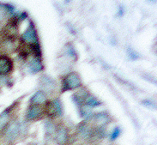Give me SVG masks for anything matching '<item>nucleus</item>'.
Returning a JSON list of instances; mask_svg holds the SVG:
<instances>
[{
    "instance_id": "f257e3e1",
    "label": "nucleus",
    "mask_w": 157,
    "mask_h": 145,
    "mask_svg": "<svg viewBox=\"0 0 157 145\" xmlns=\"http://www.w3.org/2000/svg\"><path fill=\"white\" fill-rule=\"evenodd\" d=\"M82 85L80 77L77 75V73L71 72L68 74L65 78H64V82H63V92L69 91V90H76Z\"/></svg>"
},
{
    "instance_id": "f03ea898",
    "label": "nucleus",
    "mask_w": 157,
    "mask_h": 145,
    "mask_svg": "<svg viewBox=\"0 0 157 145\" xmlns=\"http://www.w3.org/2000/svg\"><path fill=\"white\" fill-rule=\"evenodd\" d=\"M21 132V125L17 121H13L6 126L4 137L8 142H13L17 139Z\"/></svg>"
},
{
    "instance_id": "7ed1b4c3",
    "label": "nucleus",
    "mask_w": 157,
    "mask_h": 145,
    "mask_svg": "<svg viewBox=\"0 0 157 145\" xmlns=\"http://www.w3.org/2000/svg\"><path fill=\"white\" fill-rule=\"evenodd\" d=\"M47 115L52 118H54L56 116L62 115L63 113V107L62 104L59 99L53 100L47 104Z\"/></svg>"
},
{
    "instance_id": "20e7f679",
    "label": "nucleus",
    "mask_w": 157,
    "mask_h": 145,
    "mask_svg": "<svg viewBox=\"0 0 157 145\" xmlns=\"http://www.w3.org/2000/svg\"><path fill=\"white\" fill-rule=\"evenodd\" d=\"M21 38L23 40V41H25L27 43H30V44L38 42L37 33H36V30L34 29L33 23H30L29 27L24 32V34H22Z\"/></svg>"
},
{
    "instance_id": "39448f33",
    "label": "nucleus",
    "mask_w": 157,
    "mask_h": 145,
    "mask_svg": "<svg viewBox=\"0 0 157 145\" xmlns=\"http://www.w3.org/2000/svg\"><path fill=\"white\" fill-rule=\"evenodd\" d=\"M13 67L12 60L7 56H0V75L4 76L11 71Z\"/></svg>"
},
{
    "instance_id": "423d86ee",
    "label": "nucleus",
    "mask_w": 157,
    "mask_h": 145,
    "mask_svg": "<svg viewBox=\"0 0 157 145\" xmlns=\"http://www.w3.org/2000/svg\"><path fill=\"white\" fill-rule=\"evenodd\" d=\"M40 84L42 90H45L46 92H53V90H55V82L53 81V79H52L47 76L41 77L40 80Z\"/></svg>"
},
{
    "instance_id": "0eeeda50",
    "label": "nucleus",
    "mask_w": 157,
    "mask_h": 145,
    "mask_svg": "<svg viewBox=\"0 0 157 145\" xmlns=\"http://www.w3.org/2000/svg\"><path fill=\"white\" fill-rule=\"evenodd\" d=\"M42 114V109L40 106L36 105H31L26 113V119L27 120H34L40 117Z\"/></svg>"
},
{
    "instance_id": "6e6552de",
    "label": "nucleus",
    "mask_w": 157,
    "mask_h": 145,
    "mask_svg": "<svg viewBox=\"0 0 157 145\" xmlns=\"http://www.w3.org/2000/svg\"><path fill=\"white\" fill-rule=\"evenodd\" d=\"M46 101H47V96L43 91H37L30 100L31 104L36 105V106H40L41 104H44Z\"/></svg>"
},
{
    "instance_id": "1a4fd4ad",
    "label": "nucleus",
    "mask_w": 157,
    "mask_h": 145,
    "mask_svg": "<svg viewBox=\"0 0 157 145\" xmlns=\"http://www.w3.org/2000/svg\"><path fill=\"white\" fill-rule=\"evenodd\" d=\"M92 130L89 128V126L85 123H82L78 125V133L80 137L83 139H89L92 137Z\"/></svg>"
},
{
    "instance_id": "9d476101",
    "label": "nucleus",
    "mask_w": 157,
    "mask_h": 145,
    "mask_svg": "<svg viewBox=\"0 0 157 145\" xmlns=\"http://www.w3.org/2000/svg\"><path fill=\"white\" fill-rule=\"evenodd\" d=\"M56 141L59 145H65L68 141V133L65 128H60L56 134Z\"/></svg>"
},
{
    "instance_id": "9b49d317",
    "label": "nucleus",
    "mask_w": 157,
    "mask_h": 145,
    "mask_svg": "<svg viewBox=\"0 0 157 145\" xmlns=\"http://www.w3.org/2000/svg\"><path fill=\"white\" fill-rule=\"evenodd\" d=\"M94 119L96 124L99 125L100 127L104 126L105 124H106L110 121L109 116L107 115L106 113H99L94 116Z\"/></svg>"
},
{
    "instance_id": "f8f14e48",
    "label": "nucleus",
    "mask_w": 157,
    "mask_h": 145,
    "mask_svg": "<svg viewBox=\"0 0 157 145\" xmlns=\"http://www.w3.org/2000/svg\"><path fill=\"white\" fill-rule=\"evenodd\" d=\"M29 71L32 73H37L43 70V64H41V61L38 58H34L30 61L29 64Z\"/></svg>"
},
{
    "instance_id": "ddd939ff",
    "label": "nucleus",
    "mask_w": 157,
    "mask_h": 145,
    "mask_svg": "<svg viewBox=\"0 0 157 145\" xmlns=\"http://www.w3.org/2000/svg\"><path fill=\"white\" fill-rule=\"evenodd\" d=\"M9 121H10V111L7 109L0 114V131L4 130L8 125Z\"/></svg>"
},
{
    "instance_id": "4468645a",
    "label": "nucleus",
    "mask_w": 157,
    "mask_h": 145,
    "mask_svg": "<svg viewBox=\"0 0 157 145\" xmlns=\"http://www.w3.org/2000/svg\"><path fill=\"white\" fill-rule=\"evenodd\" d=\"M84 102L86 104V107H88L89 108L99 107V106L101 105V102L100 101H98L95 97L92 96V95H88L87 98L85 99Z\"/></svg>"
},
{
    "instance_id": "2eb2a0df",
    "label": "nucleus",
    "mask_w": 157,
    "mask_h": 145,
    "mask_svg": "<svg viewBox=\"0 0 157 145\" xmlns=\"http://www.w3.org/2000/svg\"><path fill=\"white\" fill-rule=\"evenodd\" d=\"M88 96V92L85 90H82L80 92H77L72 96L73 101L77 104H82L85 101V99Z\"/></svg>"
},
{
    "instance_id": "dca6fc26",
    "label": "nucleus",
    "mask_w": 157,
    "mask_h": 145,
    "mask_svg": "<svg viewBox=\"0 0 157 145\" xmlns=\"http://www.w3.org/2000/svg\"><path fill=\"white\" fill-rule=\"evenodd\" d=\"M81 116L85 120H89L93 117V113L88 107H82L80 108Z\"/></svg>"
},
{
    "instance_id": "f3484780",
    "label": "nucleus",
    "mask_w": 157,
    "mask_h": 145,
    "mask_svg": "<svg viewBox=\"0 0 157 145\" xmlns=\"http://www.w3.org/2000/svg\"><path fill=\"white\" fill-rule=\"evenodd\" d=\"M45 125H46L45 127H46V132H47V134L52 135V133L55 132V126H54V124H52L51 121H47Z\"/></svg>"
},
{
    "instance_id": "a211bd4d",
    "label": "nucleus",
    "mask_w": 157,
    "mask_h": 145,
    "mask_svg": "<svg viewBox=\"0 0 157 145\" xmlns=\"http://www.w3.org/2000/svg\"><path fill=\"white\" fill-rule=\"evenodd\" d=\"M120 133H121V130H120L119 127H115V128L113 129V132L111 133V136H110L111 140H112V141H114V140H116V139L119 137Z\"/></svg>"
},
{
    "instance_id": "6ab92c4d",
    "label": "nucleus",
    "mask_w": 157,
    "mask_h": 145,
    "mask_svg": "<svg viewBox=\"0 0 157 145\" xmlns=\"http://www.w3.org/2000/svg\"><path fill=\"white\" fill-rule=\"evenodd\" d=\"M128 55L130 57V59H136L138 58L137 53L132 49H128Z\"/></svg>"
}]
</instances>
